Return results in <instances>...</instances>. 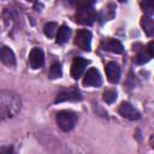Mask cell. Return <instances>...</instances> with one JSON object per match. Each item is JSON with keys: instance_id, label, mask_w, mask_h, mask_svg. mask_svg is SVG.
<instances>
[{"instance_id": "1", "label": "cell", "mask_w": 154, "mask_h": 154, "mask_svg": "<svg viewBox=\"0 0 154 154\" xmlns=\"http://www.w3.org/2000/svg\"><path fill=\"white\" fill-rule=\"evenodd\" d=\"M20 109V97L10 91L1 90L0 93V114L1 119L14 117Z\"/></svg>"}, {"instance_id": "2", "label": "cell", "mask_w": 154, "mask_h": 154, "mask_svg": "<svg viewBox=\"0 0 154 154\" xmlns=\"http://www.w3.org/2000/svg\"><path fill=\"white\" fill-rule=\"evenodd\" d=\"M57 124L63 131H70L77 123V114L72 111H59L57 113Z\"/></svg>"}, {"instance_id": "3", "label": "cell", "mask_w": 154, "mask_h": 154, "mask_svg": "<svg viewBox=\"0 0 154 154\" xmlns=\"http://www.w3.org/2000/svg\"><path fill=\"white\" fill-rule=\"evenodd\" d=\"M75 19L78 24L82 25H91L96 20V12L91 6L78 7L75 13Z\"/></svg>"}, {"instance_id": "4", "label": "cell", "mask_w": 154, "mask_h": 154, "mask_svg": "<svg viewBox=\"0 0 154 154\" xmlns=\"http://www.w3.org/2000/svg\"><path fill=\"white\" fill-rule=\"evenodd\" d=\"M90 42H91V34L89 30H78L75 36V43L82 51H90Z\"/></svg>"}, {"instance_id": "5", "label": "cell", "mask_w": 154, "mask_h": 154, "mask_svg": "<svg viewBox=\"0 0 154 154\" xmlns=\"http://www.w3.org/2000/svg\"><path fill=\"white\" fill-rule=\"evenodd\" d=\"M101 82V76L95 67H90L83 78V84L87 87H99Z\"/></svg>"}, {"instance_id": "6", "label": "cell", "mask_w": 154, "mask_h": 154, "mask_svg": "<svg viewBox=\"0 0 154 154\" xmlns=\"http://www.w3.org/2000/svg\"><path fill=\"white\" fill-rule=\"evenodd\" d=\"M119 113L122 117L126 118V119H130V120H137L141 118V114L140 112L132 106L130 105L129 102H123L120 106H119Z\"/></svg>"}, {"instance_id": "7", "label": "cell", "mask_w": 154, "mask_h": 154, "mask_svg": "<svg viewBox=\"0 0 154 154\" xmlns=\"http://www.w3.org/2000/svg\"><path fill=\"white\" fill-rule=\"evenodd\" d=\"M81 93L76 89V88H70L66 90L60 91L57 97H55V102H63V101H78L81 100Z\"/></svg>"}, {"instance_id": "8", "label": "cell", "mask_w": 154, "mask_h": 154, "mask_svg": "<svg viewBox=\"0 0 154 154\" xmlns=\"http://www.w3.org/2000/svg\"><path fill=\"white\" fill-rule=\"evenodd\" d=\"M87 65H88V61L85 59H83L81 57H76L71 64V76L75 79H78L82 76V73L84 72Z\"/></svg>"}, {"instance_id": "9", "label": "cell", "mask_w": 154, "mask_h": 154, "mask_svg": "<svg viewBox=\"0 0 154 154\" xmlns=\"http://www.w3.org/2000/svg\"><path fill=\"white\" fill-rule=\"evenodd\" d=\"M101 47L105 51L111 52V53H116V54H120L124 51L123 45L118 40H116V38H105L101 42Z\"/></svg>"}, {"instance_id": "10", "label": "cell", "mask_w": 154, "mask_h": 154, "mask_svg": "<svg viewBox=\"0 0 154 154\" xmlns=\"http://www.w3.org/2000/svg\"><path fill=\"white\" fill-rule=\"evenodd\" d=\"M29 63H30V66L32 69H40L42 67L43 63H45V58H43V52L35 47L31 49L30 54H29Z\"/></svg>"}, {"instance_id": "11", "label": "cell", "mask_w": 154, "mask_h": 154, "mask_svg": "<svg viewBox=\"0 0 154 154\" xmlns=\"http://www.w3.org/2000/svg\"><path fill=\"white\" fill-rule=\"evenodd\" d=\"M105 72H106L107 79H108L111 83H117V82L119 81V77H120V67L118 66L117 63H114V61L108 63V64L106 65Z\"/></svg>"}, {"instance_id": "12", "label": "cell", "mask_w": 154, "mask_h": 154, "mask_svg": "<svg viewBox=\"0 0 154 154\" xmlns=\"http://www.w3.org/2000/svg\"><path fill=\"white\" fill-rule=\"evenodd\" d=\"M0 57H1V61L5 65H7V66H14L16 65V57H14V53L12 52L11 48L4 46L1 48Z\"/></svg>"}, {"instance_id": "13", "label": "cell", "mask_w": 154, "mask_h": 154, "mask_svg": "<svg viewBox=\"0 0 154 154\" xmlns=\"http://www.w3.org/2000/svg\"><path fill=\"white\" fill-rule=\"evenodd\" d=\"M141 26L147 36H152L154 34V19L150 16H143L141 18Z\"/></svg>"}, {"instance_id": "14", "label": "cell", "mask_w": 154, "mask_h": 154, "mask_svg": "<svg viewBox=\"0 0 154 154\" xmlns=\"http://www.w3.org/2000/svg\"><path fill=\"white\" fill-rule=\"evenodd\" d=\"M70 35H71V29L67 25H61L58 29V32H57V36H55L57 43H65V42H67V40L70 38Z\"/></svg>"}, {"instance_id": "15", "label": "cell", "mask_w": 154, "mask_h": 154, "mask_svg": "<svg viewBox=\"0 0 154 154\" xmlns=\"http://www.w3.org/2000/svg\"><path fill=\"white\" fill-rule=\"evenodd\" d=\"M43 32L47 37H54L58 32V24L54 22H48L43 26Z\"/></svg>"}, {"instance_id": "16", "label": "cell", "mask_w": 154, "mask_h": 154, "mask_svg": "<svg viewBox=\"0 0 154 154\" xmlns=\"http://www.w3.org/2000/svg\"><path fill=\"white\" fill-rule=\"evenodd\" d=\"M140 6L147 16L154 14V0H142L140 2Z\"/></svg>"}, {"instance_id": "17", "label": "cell", "mask_w": 154, "mask_h": 154, "mask_svg": "<svg viewBox=\"0 0 154 154\" xmlns=\"http://www.w3.org/2000/svg\"><path fill=\"white\" fill-rule=\"evenodd\" d=\"M49 77L52 79H55V78H59L61 77V66L59 63H53L51 65V69H49Z\"/></svg>"}, {"instance_id": "18", "label": "cell", "mask_w": 154, "mask_h": 154, "mask_svg": "<svg viewBox=\"0 0 154 154\" xmlns=\"http://www.w3.org/2000/svg\"><path fill=\"white\" fill-rule=\"evenodd\" d=\"M117 99V93L116 90L113 89H107L105 93H103V101L107 102V103H112L114 102Z\"/></svg>"}, {"instance_id": "19", "label": "cell", "mask_w": 154, "mask_h": 154, "mask_svg": "<svg viewBox=\"0 0 154 154\" xmlns=\"http://www.w3.org/2000/svg\"><path fill=\"white\" fill-rule=\"evenodd\" d=\"M149 57L150 55L147 53V51L146 52L142 51V52L137 53V55H136V63L137 64H144V63H147L149 60Z\"/></svg>"}, {"instance_id": "20", "label": "cell", "mask_w": 154, "mask_h": 154, "mask_svg": "<svg viewBox=\"0 0 154 154\" xmlns=\"http://www.w3.org/2000/svg\"><path fill=\"white\" fill-rule=\"evenodd\" d=\"M146 51H147V53H148L150 57H154V41H150V42L147 45Z\"/></svg>"}, {"instance_id": "21", "label": "cell", "mask_w": 154, "mask_h": 154, "mask_svg": "<svg viewBox=\"0 0 154 154\" xmlns=\"http://www.w3.org/2000/svg\"><path fill=\"white\" fill-rule=\"evenodd\" d=\"M149 144H150V147H152V148H154V135L149 138Z\"/></svg>"}, {"instance_id": "22", "label": "cell", "mask_w": 154, "mask_h": 154, "mask_svg": "<svg viewBox=\"0 0 154 154\" xmlns=\"http://www.w3.org/2000/svg\"><path fill=\"white\" fill-rule=\"evenodd\" d=\"M28 1H35V0H28Z\"/></svg>"}, {"instance_id": "23", "label": "cell", "mask_w": 154, "mask_h": 154, "mask_svg": "<svg viewBox=\"0 0 154 154\" xmlns=\"http://www.w3.org/2000/svg\"><path fill=\"white\" fill-rule=\"evenodd\" d=\"M120 1H125V0H120Z\"/></svg>"}]
</instances>
